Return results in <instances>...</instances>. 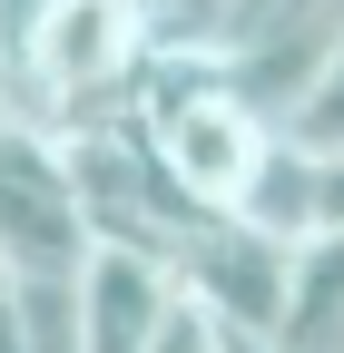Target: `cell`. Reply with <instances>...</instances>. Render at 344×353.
I'll list each match as a JSON object with an SVG mask.
<instances>
[{
    "label": "cell",
    "instance_id": "obj_1",
    "mask_svg": "<svg viewBox=\"0 0 344 353\" xmlns=\"http://www.w3.org/2000/svg\"><path fill=\"white\" fill-rule=\"evenodd\" d=\"M59 148L79 167V206H89V236L99 245L187 265V245L217 226V216L167 176V157H157V138H148L138 118H99V128H79V138H59Z\"/></svg>",
    "mask_w": 344,
    "mask_h": 353
},
{
    "label": "cell",
    "instance_id": "obj_2",
    "mask_svg": "<svg viewBox=\"0 0 344 353\" xmlns=\"http://www.w3.org/2000/svg\"><path fill=\"white\" fill-rule=\"evenodd\" d=\"M89 206H79V167L59 138L39 128H10L0 138V285L39 294V285H79L89 275Z\"/></svg>",
    "mask_w": 344,
    "mask_h": 353
},
{
    "label": "cell",
    "instance_id": "obj_3",
    "mask_svg": "<svg viewBox=\"0 0 344 353\" xmlns=\"http://www.w3.org/2000/svg\"><path fill=\"white\" fill-rule=\"evenodd\" d=\"M178 285H187V304L217 334H285V304H295V245H276V236H256V226H236V216H217L197 245H187V265H178Z\"/></svg>",
    "mask_w": 344,
    "mask_h": 353
},
{
    "label": "cell",
    "instance_id": "obj_4",
    "mask_svg": "<svg viewBox=\"0 0 344 353\" xmlns=\"http://www.w3.org/2000/svg\"><path fill=\"white\" fill-rule=\"evenodd\" d=\"M178 314H187L178 265L128 255V245H99L89 255V275H79V343H89V353H157Z\"/></svg>",
    "mask_w": 344,
    "mask_h": 353
},
{
    "label": "cell",
    "instance_id": "obj_5",
    "mask_svg": "<svg viewBox=\"0 0 344 353\" xmlns=\"http://www.w3.org/2000/svg\"><path fill=\"white\" fill-rule=\"evenodd\" d=\"M236 226H256V236H276V245L305 255V245L325 236V157H305L295 138H276V157L256 167V187H246V206H236Z\"/></svg>",
    "mask_w": 344,
    "mask_h": 353
},
{
    "label": "cell",
    "instance_id": "obj_6",
    "mask_svg": "<svg viewBox=\"0 0 344 353\" xmlns=\"http://www.w3.org/2000/svg\"><path fill=\"white\" fill-rule=\"evenodd\" d=\"M285 353H344V236L295 255V304H285Z\"/></svg>",
    "mask_w": 344,
    "mask_h": 353
},
{
    "label": "cell",
    "instance_id": "obj_7",
    "mask_svg": "<svg viewBox=\"0 0 344 353\" xmlns=\"http://www.w3.org/2000/svg\"><path fill=\"white\" fill-rule=\"evenodd\" d=\"M305 157H344V39H334V59H325V79H315V99L295 108V128H285Z\"/></svg>",
    "mask_w": 344,
    "mask_h": 353
},
{
    "label": "cell",
    "instance_id": "obj_8",
    "mask_svg": "<svg viewBox=\"0 0 344 353\" xmlns=\"http://www.w3.org/2000/svg\"><path fill=\"white\" fill-rule=\"evenodd\" d=\"M157 353H227V334H217V324H207L197 304H187V314L167 324V343H157Z\"/></svg>",
    "mask_w": 344,
    "mask_h": 353
},
{
    "label": "cell",
    "instance_id": "obj_9",
    "mask_svg": "<svg viewBox=\"0 0 344 353\" xmlns=\"http://www.w3.org/2000/svg\"><path fill=\"white\" fill-rule=\"evenodd\" d=\"M227 353H285V343H266V334H227Z\"/></svg>",
    "mask_w": 344,
    "mask_h": 353
},
{
    "label": "cell",
    "instance_id": "obj_10",
    "mask_svg": "<svg viewBox=\"0 0 344 353\" xmlns=\"http://www.w3.org/2000/svg\"><path fill=\"white\" fill-rule=\"evenodd\" d=\"M0 353H20V324H10V304H0Z\"/></svg>",
    "mask_w": 344,
    "mask_h": 353
},
{
    "label": "cell",
    "instance_id": "obj_11",
    "mask_svg": "<svg viewBox=\"0 0 344 353\" xmlns=\"http://www.w3.org/2000/svg\"><path fill=\"white\" fill-rule=\"evenodd\" d=\"M0 138H10V79H0Z\"/></svg>",
    "mask_w": 344,
    "mask_h": 353
},
{
    "label": "cell",
    "instance_id": "obj_12",
    "mask_svg": "<svg viewBox=\"0 0 344 353\" xmlns=\"http://www.w3.org/2000/svg\"><path fill=\"white\" fill-rule=\"evenodd\" d=\"M0 304H10V285H0Z\"/></svg>",
    "mask_w": 344,
    "mask_h": 353
}]
</instances>
